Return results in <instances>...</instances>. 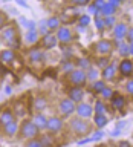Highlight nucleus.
I'll return each instance as SVG.
<instances>
[{
  "mask_svg": "<svg viewBox=\"0 0 133 147\" xmlns=\"http://www.w3.org/2000/svg\"><path fill=\"white\" fill-rule=\"evenodd\" d=\"M64 127V121L61 117H49L48 118V124H46V130H49L50 133H57Z\"/></svg>",
  "mask_w": 133,
  "mask_h": 147,
  "instance_id": "9",
  "label": "nucleus"
},
{
  "mask_svg": "<svg viewBox=\"0 0 133 147\" xmlns=\"http://www.w3.org/2000/svg\"><path fill=\"white\" fill-rule=\"evenodd\" d=\"M93 140H92V136H84L83 140L78 141V144H87V142H92Z\"/></svg>",
  "mask_w": 133,
  "mask_h": 147,
  "instance_id": "45",
  "label": "nucleus"
},
{
  "mask_svg": "<svg viewBox=\"0 0 133 147\" xmlns=\"http://www.w3.org/2000/svg\"><path fill=\"white\" fill-rule=\"evenodd\" d=\"M116 23H118V22H116L115 14H113V16H105V17H104V25H105V28H109V29H110V28H113Z\"/></svg>",
  "mask_w": 133,
  "mask_h": 147,
  "instance_id": "34",
  "label": "nucleus"
},
{
  "mask_svg": "<svg viewBox=\"0 0 133 147\" xmlns=\"http://www.w3.org/2000/svg\"><path fill=\"white\" fill-rule=\"evenodd\" d=\"M99 95H101V98H103V100H110V98H112V95H113V89L110 86L105 84V87L99 92Z\"/></svg>",
  "mask_w": 133,
  "mask_h": 147,
  "instance_id": "31",
  "label": "nucleus"
},
{
  "mask_svg": "<svg viewBox=\"0 0 133 147\" xmlns=\"http://www.w3.org/2000/svg\"><path fill=\"white\" fill-rule=\"evenodd\" d=\"M18 127H20V124H18L15 119H12V121H9L8 124L3 126V133L9 138L15 136V135H18Z\"/></svg>",
  "mask_w": 133,
  "mask_h": 147,
  "instance_id": "15",
  "label": "nucleus"
},
{
  "mask_svg": "<svg viewBox=\"0 0 133 147\" xmlns=\"http://www.w3.org/2000/svg\"><path fill=\"white\" fill-rule=\"evenodd\" d=\"M128 54L133 57V41H130V43H128Z\"/></svg>",
  "mask_w": 133,
  "mask_h": 147,
  "instance_id": "48",
  "label": "nucleus"
},
{
  "mask_svg": "<svg viewBox=\"0 0 133 147\" xmlns=\"http://www.w3.org/2000/svg\"><path fill=\"white\" fill-rule=\"evenodd\" d=\"M75 107H77V104L73 103L69 96L67 98H63L58 103V112L61 113V117H71V115L75 112Z\"/></svg>",
  "mask_w": 133,
  "mask_h": 147,
  "instance_id": "6",
  "label": "nucleus"
},
{
  "mask_svg": "<svg viewBox=\"0 0 133 147\" xmlns=\"http://www.w3.org/2000/svg\"><path fill=\"white\" fill-rule=\"evenodd\" d=\"M55 32H57V34H55V37H57L58 43H61V45H69V43L73 40L72 31L69 29V28H66V26H60Z\"/></svg>",
  "mask_w": 133,
  "mask_h": 147,
  "instance_id": "7",
  "label": "nucleus"
},
{
  "mask_svg": "<svg viewBox=\"0 0 133 147\" xmlns=\"http://www.w3.org/2000/svg\"><path fill=\"white\" fill-rule=\"evenodd\" d=\"M0 77H2V67H0Z\"/></svg>",
  "mask_w": 133,
  "mask_h": 147,
  "instance_id": "56",
  "label": "nucleus"
},
{
  "mask_svg": "<svg viewBox=\"0 0 133 147\" xmlns=\"http://www.w3.org/2000/svg\"><path fill=\"white\" fill-rule=\"evenodd\" d=\"M86 75H87V81H95V80H98V67H93V66H90L89 69L86 71Z\"/></svg>",
  "mask_w": 133,
  "mask_h": 147,
  "instance_id": "27",
  "label": "nucleus"
},
{
  "mask_svg": "<svg viewBox=\"0 0 133 147\" xmlns=\"http://www.w3.org/2000/svg\"><path fill=\"white\" fill-rule=\"evenodd\" d=\"M73 69V63H71V61H66V64H64V72H71Z\"/></svg>",
  "mask_w": 133,
  "mask_h": 147,
  "instance_id": "44",
  "label": "nucleus"
},
{
  "mask_svg": "<svg viewBox=\"0 0 133 147\" xmlns=\"http://www.w3.org/2000/svg\"><path fill=\"white\" fill-rule=\"evenodd\" d=\"M107 123H109V118H107V115L105 113H93V124L98 129H103L107 126Z\"/></svg>",
  "mask_w": 133,
  "mask_h": 147,
  "instance_id": "20",
  "label": "nucleus"
},
{
  "mask_svg": "<svg viewBox=\"0 0 133 147\" xmlns=\"http://www.w3.org/2000/svg\"><path fill=\"white\" fill-rule=\"evenodd\" d=\"M46 106H48L46 98H43V96H37V98H34V107H35V110L41 112V110L46 109Z\"/></svg>",
  "mask_w": 133,
  "mask_h": 147,
  "instance_id": "25",
  "label": "nucleus"
},
{
  "mask_svg": "<svg viewBox=\"0 0 133 147\" xmlns=\"http://www.w3.org/2000/svg\"><path fill=\"white\" fill-rule=\"evenodd\" d=\"M25 146H28V147H41V141L37 140V138H29V140L25 141Z\"/></svg>",
  "mask_w": 133,
  "mask_h": 147,
  "instance_id": "36",
  "label": "nucleus"
},
{
  "mask_svg": "<svg viewBox=\"0 0 133 147\" xmlns=\"http://www.w3.org/2000/svg\"><path fill=\"white\" fill-rule=\"evenodd\" d=\"M109 63H110V60L107 58V55H99V58L96 60V67H98V69H103V67L107 66Z\"/></svg>",
  "mask_w": 133,
  "mask_h": 147,
  "instance_id": "35",
  "label": "nucleus"
},
{
  "mask_svg": "<svg viewBox=\"0 0 133 147\" xmlns=\"http://www.w3.org/2000/svg\"><path fill=\"white\" fill-rule=\"evenodd\" d=\"M69 127H71V130L75 133L77 136H86L92 132L90 123L87 121L86 118H81V117H77V118L71 119V121H69Z\"/></svg>",
  "mask_w": 133,
  "mask_h": 147,
  "instance_id": "1",
  "label": "nucleus"
},
{
  "mask_svg": "<svg viewBox=\"0 0 133 147\" xmlns=\"http://www.w3.org/2000/svg\"><path fill=\"white\" fill-rule=\"evenodd\" d=\"M37 31H38L41 35H46L48 32H50L49 28H48V22H46V20H41L38 25H37Z\"/></svg>",
  "mask_w": 133,
  "mask_h": 147,
  "instance_id": "32",
  "label": "nucleus"
},
{
  "mask_svg": "<svg viewBox=\"0 0 133 147\" xmlns=\"http://www.w3.org/2000/svg\"><path fill=\"white\" fill-rule=\"evenodd\" d=\"M116 41V45H118V51H119V55L121 57H128V43L127 41H124V40H115Z\"/></svg>",
  "mask_w": 133,
  "mask_h": 147,
  "instance_id": "23",
  "label": "nucleus"
},
{
  "mask_svg": "<svg viewBox=\"0 0 133 147\" xmlns=\"http://www.w3.org/2000/svg\"><path fill=\"white\" fill-rule=\"evenodd\" d=\"M2 40L6 41V45L9 46V48H18V34H17V29L14 26H8L5 28V29L2 31Z\"/></svg>",
  "mask_w": 133,
  "mask_h": 147,
  "instance_id": "3",
  "label": "nucleus"
},
{
  "mask_svg": "<svg viewBox=\"0 0 133 147\" xmlns=\"http://www.w3.org/2000/svg\"><path fill=\"white\" fill-rule=\"evenodd\" d=\"M93 51H95L96 55H110L113 51V41L105 40V38L96 41L93 45Z\"/></svg>",
  "mask_w": 133,
  "mask_h": 147,
  "instance_id": "4",
  "label": "nucleus"
},
{
  "mask_svg": "<svg viewBox=\"0 0 133 147\" xmlns=\"http://www.w3.org/2000/svg\"><path fill=\"white\" fill-rule=\"evenodd\" d=\"M119 144H121V146H128V144H130V142H127V141H121V142H119Z\"/></svg>",
  "mask_w": 133,
  "mask_h": 147,
  "instance_id": "54",
  "label": "nucleus"
},
{
  "mask_svg": "<svg viewBox=\"0 0 133 147\" xmlns=\"http://www.w3.org/2000/svg\"><path fill=\"white\" fill-rule=\"evenodd\" d=\"M41 45H43V48H46V49H54L55 46L58 45V40H57V37H55V35H52L50 32H48L46 35H43Z\"/></svg>",
  "mask_w": 133,
  "mask_h": 147,
  "instance_id": "17",
  "label": "nucleus"
},
{
  "mask_svg": "<svg viewBox=\"0 0 133 147\" xmlns=\"http://www.w3.org/2000/svg\"><path fill=\"white\" fill-rule=\"evenodd\" d=\"M121 2H124V0H121Z\"/></svg>",
  "mask_w": 133,
  "mask_h": 147,
  "instance_id": "57",
  "label": "nucleus"
},
{
  "mask_svg": "<svg viewBox=\"0 0 133 147\" xmlns=\"http://www.w3.org/2000/svg\"><path fill=\"white\" fill-rule=\"evenodd\" d=\"M77 66L80 67V69H83V71H87V69L92 66V63H90L89 58H80L77 61Z\"/></svg>",
  "mask_w": 133,
  "mask_h": 147,
  "instance_id": "33",
  "label": "nucleus"
},
{
  "mask_svg": "<svg viewBox=\"0 0 133 147\" xmlns=\"http://www.w3.org/2000/svg\"><path fill=\"white\" fill-rule=\"evenodd\" d=\"M40 141H41V146H44V144H52V140L49 138V135H43Z\"/></svg>",
  "mask_w": 133,
  "mask_h": 147,
  "instance_id": "42",
  "label": "nucleus"
},
{
  "mask_svg": "<svg viewBox=\"0 0 133 147\" xmlns=\"http://www.w3.org/2000/svg\"><path fill=\"white\" fill-rule=\"evenodd\" d=\"M18 135H20L21 140L26 141L29 138H37L40 135V130L32 119H23L20 123V127H18Z\"/></svg>",
  "mask_w": 133,
  "mask_h": 147,
  "instance_id": "2",
  "label": "nucleus"
},
{
  "mask_svg": "<svg viewBox=\"0 0 133 147\" xmlns=\"http://www.w3.org/2000/svg\"><path fill=\"white\" fill-rule=\"evenodd\" d=\"M73 5H77V6H87V5L90 3V0H71Z\"/></svg>",
  "mask_w": 133,
  "mask_h": 147,
  "instance_id": "41",
  "label": "nucleus"
},
{
  "mask_svg": "<svg viewBox=\"0 0 133 147\" xmlns=\"http://www.w3.org/2000/svg\"><path fill=\"white\" fill-rule=\"evenodd\" d=\"M17 3H18V5H21V6H25V8L28 6V5H26L25 2H23V0H17Z\"/></svg>",
  "mask_w": 133,
  "mask_h": 147,
  "instance_id": "53",
  "label": "nucleus"
},
{
  "mask_svg": "<svg viewBox=\"0 0 133 147\" xmlns=\"http://www.w3.org/2000/svg\"><path fill=\"white\" fill-rule=\"evenodd\" d=\"M25 26L28 28V29H37V23L35 22H29V20H28V23Z\"/></svg>",
  "mask_w": 133,
  "mask_h": 147,
  "instance_id": "46",
  "label": "nucleus"
},
{
  "mask_svg": "<svg viewBox=\"0 0 133 147\" xmlns=\"http://www.w3.org/2000/svg\"><path fill=\"white\" fill-rule=\"evenodd\" d=\"M116 72H118V67L115 63H109L105 67L101 69V77H103L104 81H113L116 78Z\"/></svg>",
  "mask_w": 133,
  "mask_h": 147,
  "instance_id": "12",
  "label": "nucleus"
},
{
  "mask_svg": "<svg viewBox=\"0 0 133 147\" xmlns=\"http://www.w3.org/2000/svg\"><path fill=\"white\" fill-rule=\"evenodd\" d=\"M107 112V107H105L103 100H96L95 106H93V113H105Z\"/></svg>",
  "mask_w": 133,
  "mask_h": 147,
  "instance_id": "29",
  "label": "nucleus"
},
{
  "mask_svg": "<svg viewBox=\"0 0 133 147\" xmlns=\"http://www.w3.org/2000/svg\"><path fill=\"white\" fill-rule=\"evenodd\" d=\"M2 43H3V40H2V38H0V48H2Z\"/></svg>",
  "mask_w": 133,
  "mask_h": 147,
  "instance_id": "55",
  "label": "nucleus"
},
{
  "mask_svg": "<svg viewBox=\"0 0 133 147\" xmlns=\"http://www.w3.org/2000/svg\"><path fill=\"white\" fill-rule=\"evenodd\" d=\"M105 87V81L104 80H95V81H92V86H90V89L95 92V94H99L101 90H103Z\"/></svg>",
  "mask_w": 133,
  "mask_h": 147,
  "instance_id": "28",
  "label": "nucleus"
},
{
  "mask_svg": "<svg viewBox=\"0 0 133 147\" xmlns=\"http://www.w3.org/2000/svg\"><path fill=\"white\" fill-rule=\"evenodd\" d=\"M92 3H93V5H95V6L98 8V9H101V8H103L104 5H105V0H93Z\"/></svg>",
  "mask_w": 133,
  "mask_h": 147,
  "instance_id": "43",
  "label": "nucleus"
},
{
  "mask_svg": "<svg viewBox=\"0 0 133 147\" xmlns=\"http://www.w3.org/2000/svg\"><path fill=\"white\" fill-rule=\"evenodd\" d=\"M5 92H6L8 95L11 94V92H12V89H11V86H6V89H5Z\"/></svg>",
  "mask_w": 133,
  "mask_h": 147,
  "instance_id": "51",
  "label": "nucleus"
},
{
  "mask_svg": "<svg viewBox=\"0 0 133 147\" xmlns=\"http://www.w3.org/2000/svg\"><path fill=\"white\" fill-rule=\"evenodd\" d=\"M46 22H48L49 31H57L58 28L61 26V20H60L58 17H49V18H46Z\"/></svg>",
  "mask_w": 133,
  "mask_h": 147,
  "instance_id": "24",
  "label": "nucleus"
},
{
  "mask_svg": "<svg viewBox=\"0 0 133 147\" xmlns=\"http://www.w3.org/2000/svg\"><path fill=\"white\" fill-rule=\"evenodd\" d=\"M112 106H113V109H116V110H122L124 109V106H126V98H124L122 95H112Z\"/></svg>",
  "mask_w": 133,
  "mask_h": 147,
  "instance_id": "22",
  "label": "nucleus"
},
{
  "mask_svg": "<svg viewBox=\"0 0 133 147\" xmlns=\"http://www.w3.org/2000/svg\"><path fill=\"white\" fill-rule=\"evenodd\" d=\"M12 119H15V115H14L12 110L9 109H5L0 112V126H5V124H8L9 121H12Z\"/></svg>",
  "mask_w": 133,
  "mask_h": 147,
  "instance_id": "21",
  "label": "nucleus"
},
{
  "mask_svg": "<svg viewBox=\"0 0 133 147\" xmlns=\"http://www.w3.org/2000/svg\"><path fill=\"white\" fill-rule=\"evenodd\" d=\"M105 2H107V3H110V5H113V6L115 8H118L119 6V5H121L122 2H121V0H105Z\"/></svg>",
  "mask_w": 133,
  "mask_h": 147,
  "instance_id": "47",
  "label": "nucleus"
},
{
  "mask_svg": "<svg viewBox=\"0 0 133 147\" xmlns=\"http://www.w3.org/2000/svg\"><path fill=\"white\" fill-rule=\"evenodd\" d=\"M40 38V32L37 29H28V32L25 34V43L28 45H35Z\"/></svg>",
  "mask_w": 133,
  "mask_h": 147,
  "instance_id": "19",
  "label": "nucleus"
},
{
  "mask_svg": "<svg viewBox=\"0 0 133 147\" xmlns=\"http://www.w3.org/2000/svg\"><path fill=\"white\" fill-rule=\"evenodd\" d=\"M14 60H15V52L12 48L0 51V64L2 66H12Z\"/></svg>",
  "mask_w": 133,
  "mask_h": 147,
  "instance_id": "11",
  "label": "nucleus"
},
{
  "mask_svg": "<svg viewBox=\"0 0 133 147\" xmlns=\"http://www.w3.org/2000/svg\"><path fill=\"white\" fill-rule=\"evenodd\" d=\"M127 41V43H130V41H133V26H128L127 29V34H126V38H124Z\"/></svg>",
  "mask_w": 133,
  "mask_h": 147,
  "instance_id": "39",
  "label": "nucleus"
},
{
  "mask_svg": "<svg viewBox=\"0 0 133 147\" xmlns=\"http://www.w3.org/2000/svg\"><path fill=\"white\" fill-rule=\"evenodd\" d=\"M116 127H118V129H124V127H126V123H118Z\"/></svg>",
  "mask_w": 133,
  "mask_h": 147,
  "instance_id": "52",
  "label": "nucleus"
},
{
  "mask_svg": "<svg viewBox=\"0 0 133 147\" xmlns=\"http://www.w3.org/2000/svg\"><path fill=\"white\" fill-rule=\"evenodd\" d=\"M75 113H77V117L89 119V118L93 117V106H90L87 103H83V101H81V103H77Z\"/></svg>",
  "mask_w": 133,
  "mask_h": 147,
  "instance_id": "8",
  "label": "nucleus"
},
{
  "mask_svg": "<svg viewBox=\"0 0 133 147\" xmlns=\"http://www.w3.org/2000/svg\"><path fill=\"white\" fill-rule=\"evenodd\" d=\"M95 28L98 29L99 32H103L105 29V25H104V17L103 16H95Z\"/></svg>",
  "mask_w": 133,
  "mask_h": 147,
  "instance_id": "30",
  "label": "nucleus"
},
{
  "mask_svg": "<svg viewBox=\"0 0 133 147\" xmlns=\"http://www.w3.org/2000/svg\"><path fill=\"white\" fill-rule=\"evenodd\" d=\"M67 96L75 104L77 103H81L83 98H84V89H83V86H72L71 89L67 90Z\"/></svg>",
  "mask_w": 133,
  "mask_h": 147,
  "instance_id": "13",
  "label": "nucleus"
},
{
  "mask_svg": "<svg viewBox=\"0 0 133 147\" xmlns=\"http://www.w3.org/2000/svg\"><path fill=\"white\" fill-rule=\"evenodd\" d=\"M69 81L72 83L73 86H83L84 83H87V75H86V71L83 69H72L69 72Z\"/></svg>",
  "mask_w": 133,
  "mask_h": 147,
  "instance_id": "5",
  "label": "nucleus"
},
{
  "mask_svg": "<svg viewBox=\"0 0 133 147\" xmlns=\"http://www.w3.org/2000/svg\"><path fill=\"white\" fill-rule=\"evenodd\" d=\"M118 72L121 74L122 77H127V78L133 77V61H132L130 58L124 57V58L121 60V61H119Z\"/></svg>",
  "mask_w": 133,
  "mask_h": 147,
  "instance_id": "10",
  "label": "nucleus"
},
{
  "mask_svg": "<svg viewBox=\"0 0 133 147\" xmlns=\"http://www.w3.org/2000/svg\"><path fill=\"white\" fill-rule=\"evenodd\" d=\"M89 23H90V17L87 16V14H83V16H80V18H78V25H80V26L86 28Z\"/></svg>",
  "mask_w": 133,
  "mask_h": 147,
  "instance_id": "37",
  "label": "nucleus"
},
{
  "mask_svg": "<svg viewBox=\"0 0 133 147\" xmlns=\"http://www.w3.org/2000/svg\"><path fill=\"white\" fill-rule=\"evenodd\" d=\"M32 121H34V124L38 127V130H44V129H46V124H48V117H46V115H43L41 112H38V113L34 115Z\"/></svg>",
  "mask_w": 133,
  "mask_h": 147,
  "instance_id": "18",
  "label": "nucleus"
},
{
  "mask_svg": "<svg viewBox=\"0 0 133 147\" xmlns=\"http://www.w3.org/2000/svg\"><path fill=\"white\" fill-rule=\"evenodd\" d=\"M116 9H118V8H115L113 5H110V3L105 2V5L101 8V16H103V17H105V16H113V14L116 12Z\"/></svg>",
  "mask_w": 133,
  "mask_h": 147,
  "instance_id": "26",
  "label": "nucleus"
},
{
  "mask_svg": "<svg viewBox=\"0 0 133 147\" xmlns=\"http://www.w3.org/2000/svg\"><path fill=\"white\" fill-rule=\"evenodd\" d=\"M29 61L34 63V64H38L41 61H44V54L43 51L38 49V48H32L29 51Z\"/></svg>",
  "mask_w": 133,
  "mask_h": 147,
  "instance_id": "16",
  "label": "nucleus"
},
{
  "mask_svg": "<svg viewBox=\"0 0 133 147\" xmlns=\"http://www.w3.org/2000/svg\"><path fill=\"white\" fill-rule=\"evenodd\" d=\"M126 90H127L128 95L133 96V78H132V77H130V80L126 83Z\"/></svg>",
  "mask_w": 133,
  "mask_h": 147,
  "instance_id": "38",
  "label": "nucleus"
},
{
  "mask_svg": "<svg viewBox=\"0 0 133 147\" xmlns=\"http://www.w3.org/2000/svg\"><path fill=\"white\" fill-rule=\"evenodd\" d=\"M103 138H104V132L99 129V130H96V132L93 133V136H92V140H93V141H99V140H103Z\"/></svg>",
  "mask_w": 133,
  "mask_h": 147,
  "instance_id": "40",
  "label": "nucleus"
},
{
  "mask_svg": "<svg viewBox=\"0 0 133 147\" xmlns=\"http://www.w3.org/2000/svg\"><path fill=\"white\" fill-rule=\"evenodd\" d=\"M127 29H128L127 23H116L113 26V38L115 40H124L126 38V34H127Z\"/></svg>",
  "mask_w": 133,
  "mask_h": 147,
  "instance_id": "14",
  "label": "nucleus"
},
{
  "mask_svg": "<svg viewBox=\"0 0 133 147\" xmlns=\"http://www.w3.org/2000/svg\"><path fill=\"white\" fill-rule=\"evenodd\" d=\"M5 22H6V17H5L3 14H0V26H2V25H3Z\"/></svg>",
  "mask_w": 133,
  "mask_h": 147,
  "instance_id": "49",
  "label": "nucleus"
},
{
  "mask_svg": "<svg viewBox=\"0 0 133 147\" xmlns=\"http://www.w3.org/2000/svg\"><path fill=\"white\" fill-rule=\"evenodd\" d=\"M119 133H121V129H118V127H116V130H113L112 135H113V136H119Z\"/></svg>",
  "mask_w": 133,
  "mask_h": 147,
  "instance_id": "50",
  "label": "nucleus"
}]
</instances>
